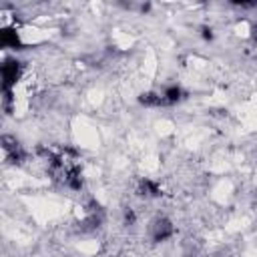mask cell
<instances>
[{"label": "cell", "instance_id": "7a4b0ae2", "mask_svg": "<svg viewBox=\"0 0 257 257\" xmlns=\"http://www.w3.org/2000/svg\"><path fill=\"white\" fill-rule=\"evenodd\" d=\"M171 233H173V227H171V223H169V221L161 219V221L155 223V235H153L155 241H163V239H167Z\"/></svg>", "mask_w": 257, "mask_h": 257}, {"label": "cell", "instance_id": "5b68a950", "mask_svg": "<svg viewBox=\"0 0 257 257\" xmlns=\"http://www.w3.org/2000/svg\"><path fill=\"white\" fill-rule=\"evenodd\" d=\"M201 32H203V38H205V40H211V38H213V35H211V28H203Z\"/></svg>", "mask_w": 257, "mask_h": 257}, {"label": "cell", "instance_id": "3957f363", "mask_svg": "<svg viewBox=\"0 0 257 257\" xmlns=\"http://www.w3.org/2000/svg\"><path fill=\"white\" fill-rule=\"evenodd\" d=\"M183 99V91L179 87H169L165 92H163V103L165 105H173L177 101H181Z\"/></svg>", "mask_w": 257, "mask_h": 257}, {"label": "cell", "instance_id": "277c9868", "mask_svg": "<svg viewBox=\"0 0 257 257\" xmlns=\"http://www.w3.org/2000/svg\"><path fill=\"white\" fill-rule=\"evenodd\" d=\"M0 40H2V46H6V48H16V46H18V37H16V32L8 30V28L2 30V37H0Z\"/></svg>", "mask_w": 257, "mask_h": 257}, {"label": "cell", "instance_id": "6da1fadb", "mask_svg": "<svg viewBox=\"0 0 257 257\" xmlns=\"http://www.w3.org/2000/svg\"><path fill=\"white\" fill-rule=\"evenodd\" d=\"M20 76V62L18 60H6L2 64V78H4V91L8 92L12 85H16V80Z\"/></svg>", "mask_w": 257, "mask_h": 257}]
</instances>
